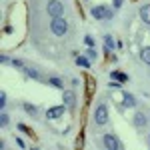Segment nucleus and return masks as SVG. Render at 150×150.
Returning <instances> with one entry per match:
<instances>
[{"instance_id": "20", "label": "nucleus", "mask_w": 150, "mask_h": 150, "mask_svg": "<svg viewBox=\"0 0 150 150\" xmlns=\"http://www.w3.org/2000/svg\"><path fill=\"white\" fill-rule=\"evenodd\" d=\"M86 56L90 58V60H96V58H98V52H96V50H94V46H88V50H86Z\"/></svg>"}, {"instance_id": "15", "label": "nucleus", "mask_w": 150, "mask_h": 150, "mask_svg": "<svg viewBox=\"0 0 150 150\" xmlns=\"http://www.w3.org/2000/svg\"><path fill=\"white\" fill-rule=\"evenodd\" d=\"M46 82L52 86V88H58V90H62V88H64V80H62V78H58V76H50V78H46Z\"/></svg>"}, {"instance_id": "8", "label": "nucleus", "mask_w": 150, "mask_h": 150, "mask_svg": "<svg viewBox=\"0 0 150 150\" xmlns=\"http://www.w3.org/2000/svg\"><path fill=\"white\" fill-rule=\"evenodd\" d=\"M22 72L26 74V76H30V78H34V80H38V82H46V80H44V76H42V74H40V72H38L36 68H30V66H24V68H22Z\"/></svg>"}, {"instance_id": "12", "label": "nucleus", "mask_w": 150, "mask_h": 150, "mask_svg": "<svg viewBox=\"0 0 150 150\" xmlns=\"http://www.w3.org/2000/svg\"><path fill=\"white\" fill-rule=\"evenodd\" d=\"M146 124H148V116L144 114V112H136V114H134V126L144 128Z\"/></svg>"}, {"instance_id": "13", "label": "nucleus", "mask_w": 150, "mask_h": 150, "mask_svg": "<svg viewBox=\"0 0 150 150\" xmlns=\"http://www.w3.org/2000/svg\"><path fill=\"white\" fill-rule=\"evenodd\" d=\"M110 78H112V80L122 82V84H126V82H128V74H126V72H120V70H112V72H110Z\"/></svg>"}, {"instance_id": "16", "label": "nucleus", "mask_w": 150, "mask_h": 150, "mask_svg": "<svg viewBox=\"0 0 150 150\" xmlns=\"http://www.w3.org/2000/svg\"><path fill=\"white\" fill-rule=\"evenodd\" d=\"M18 130H20V132H24V134H28V136H30V138L34 140V142H36V140H38V136H36V134H34V130H32V128H30V126H26V124H22V122L18 124Z\"/></svg>"}, {"instance_id": "7", "label": "nucleus", "mask_w": 150, "mask_h": 150, "mask_svg": "<svg viewBox=\"0 0 150 150\" xmlns=\"http://www.w3.org/2000/svg\"><path fill=\"white\" fill-rule=\"evenodd\" d=\"M66 104H58V106H50L46 112H44V116H46L48 120H58V118H62L64 116V112H66Z\"/></svg>"}, {"instance_id": "28", "label": "nucleus", "mask_w": 150, "mask_h": 150, "mask_svg": "<svg viewBox=\"0 0 150 150\" xmlns=\"http://www.w3.org/2000/svg\"><path fill=\"white\" fill-rule=\"evenodd\" d=\"M148 144H150V134H148Z\"/></svg>"}, {"instance_id": "23", "label": "nucleus", "mask_w": 150, "mask_h": 150, "mask_svg": "<svg viewBox=\"0 0 150 150\" xmlns=\"http://www.w3.org/2000/svg\"><path fill=\"white\" fill-rule=\"evenodd\" d=\"M76 148H84V132H80L76 138Z\"/></svg>"}, {"instance_id": "18", "label": "nucleus", "mask_w": 150, "mask_h": 150, "mask_svg": "<svg viewBox=\"0 0 150 150\" xmlns=\"http://www.w3.org/2000/svg\"><path fill=\"white\" fill-rule=\"evenodd\" d=\"M138 56H140V60H142L144 64H148V66H150V46H144L142 50H140Z\"/></svg>"}, {"instance_id": "1", "label": "nucleus", "mask_w": 150, "mask_h": 150, "mask_svg": "<svg viewBox=\"0 0 150 150\" xmlns=\"http://www.w3.org/2000/svg\"><path fill=\"white\" fill-rule=\"evenodd\" d=\"M90 16L94 20H110L114 16V10H110L106 4H96V6H90Z\"/></svg>"}, {"instance_id": "21", "label": "nucleus", "mask_w": 150, "mask_h": 150, "mask_svg": "<svg viewBox=\"0 0 150 150\" xmlns=\"http://www.w3.org/2000/svg\"><path fill=\"white\" fill-rule=\"evenodd\" d=\"M122 86H124V84L118 82V80H110V82H108V88H112V90H120Z\"/></svg>"}, {"instance_id": "27", "label": "nucleus", "mask_w": 150, "mask_h": 150, "mask_svg": "<svg viewBox=\"0 0 150 150\" xmlns=\"http://www.w3.org/2000/svg\"><path fill=\"white\" fill-rule=\"evenodd\" d=\"M16 144H18L20 148H26V144H24V140H22V138H16Z\"/></svg>"}, {"instance_id": "19", "label": "nucleus", "mask_w": 150, "mask_h": 150, "mask_svg": "<svg viewBox=\"0 0 150 150\" xmlns=\"http://www.w3.org/2000/svg\"><path fill=\"white\" fill-rule=\"evenodd\" d=\"M22 108L26 110V112H30V114H38V108H36L34 104H28V102H24V104H22Z\"/></svg>"}, {"instance_id": "26", "label": "nucleus", "mask_w": 150, "mask_h": 150, "mask_svg": "<svg viewBox=\"0 0 150 150\" xmlns=\"http://www.w3.org/2000/svg\"><path fill=\"white\" fill-rule=\"evenodd\" d=\"M122 4H124V0H114V2H112V8L118 10V8H122Z\"/></svg>"}, {"instance_id": "17", "label": "nucleus", "mask_w": 150, "mask_h": 150, "mask_svg": "<svg viewBox=\"0 0 150 150\" xmlns=\"http://www.w3.org/2000/svg\"><path fill=\"white\" fill-rule=\"evenodd\" d=\"M104 48H106V50H110V52H112V50L116 48L114 36H110V34H106V36H104Z\"/></svg>"}, {"instance_id": "3", "label": "nucleus", "mask_w": 150, "mask_h": 150, "mask_svg": "<svg viewBox=\"0 0 150 150\" xmlns=\"http://www.w3.org/2000/svg\"><path fill=\"white\" fill-rule=\"evenodd\" d=\"M94 92H96V78L92 74H84V98H86V102H90Z\"/></svg>"}, {"instance_id": "11", "label": "nucleus", "mask_w": 150, "mask_h": 150, "mask_svg": "<svg viewBox=\"0 0 150 150\" xmlns=\"http://www.w3.org/2000/svg\"><path fill=\"white\" fill-rule=\"evenodd\" d=\"M62 100H64V104H66L68 108H74V104H76V94L72 92V90H64Z\"/></svg>"}, {"instance_id": "2", "label": "nucleus", "mask_w": 150, "mask_h": 150, "mask_svg": "<svg viewBox=\"0 0 150 150\" xmlns=\"http://www.w3.org/2000/svg\"><path fill=\"white\" fill-rule=\"evenodd\" d=\"M50 32L58 38H62V36L68 32V22L64 20V16H58V18H52L50 20Z\"/></svg>"}, {"instance_id": "10", "label": "nucleus", "mask_w": 150, "mask_h": 150, "mask_svg": "<svg viewBox=\"0 0 150 150\" xmlns=\"http://www.w3.org/2000/svg\"><path fill=\"white\" fill-rule=\"evenodd\" d=\"M138 14H140V20L150 26V2H148V4H142V6H140Z\"/></svg>"}, {"instance_id": "6", "label": "nucleus", "mask_w": 150, "mask_h": 150, "mask_svg": "<svg viewBox=\"0 0 150 150\" xmlns=\"http://www.w3.org/2000/svg\"><path fill=\"white\" fill-rule=\"evenodd\" d=\"M102 144H104V148H108V150H122V142L116 138L114 134H102Z\"/></svg>"}, {"instance_id": "14", "label": "nucleus", "mask_w": 150, "mask_h": 150, "mask_svg": "<svg viewBox=\"0 0 150 150\" xmlns=\"http://www.w3.org/2000/svg\"><path fill=\"white\" fill-rule=\"evenodd\" d=\"M74 60H76V64H78V66H82V68H90V66H92V60H90L88 56L78 54V56H74Z\"/></svg>"}, {"instance_id": "22", "label": "nucleus", "mask_w": 150, "mask_h": 150, "mask_svg": "<svg viewBox=\"0 0 150 150\" xmlns=\"http://www.w3.org/2000/svg\"><path fill=\"white\" fill-rule=\"evenodd\" d=\"M0 122H2V126H8V124H10V116L6 114V112H2V116H0Z\"/></svg>"}, {"instance_id": "9", "label": "nucleus", "mask_w": 150, "mask_h": 150, "mask_svg": "<svg viewBox=\"0 0 150 150\" xmlns=\"http://www.w3.org/2000/svg\"><path fill=\"white\" fill-rule=\"evenodd\" d=\"M122 104L124 108H136V96L130 92H122Z\"/></svg>"}, {"instance_id": "24", "label": "nucleus", "mask_w": 150, "mask_h": 150, "mask_svg": "<svg viewBox=\"0 0 150 150\" xmlns=\"http://www.w3.org/2000/svg\"><path fill=\"white\" fill-rule=\"evenodd\" d=\"M84 44H86V46H94V44H96V40H94L90 34H86V36H84Z\"/></svg>"}, {"instance_id": "25", "label": "nucleus", "mask_w": 150, "mask_h": 150, "mask_svg": "<svg viewBox=\"0 0 150 150\" xmlns=\"http://www.w3.org/2000/svg\"><path fill=\"white\" fill-rule=\"evenodd\" d=\"M6 102H8V96H6V92H2V94H0V106L4 108V106H6Z\"/></svg>"}, {"instance_id": "29", "label": "nucleus", "mask_w": 150, "mask_h": 150, "mask_svg": "<svg viewBox=\"0 0 150 150\" xmlns=\"http://www.w3.org/2000/svg\"><path fill=\"white\" fill-rule=\"evenodd\" d=\"M132 2H136V0H132Z\"/></svg>"}, {"instance_id": "4", "label": "nucleus", "mask_w": 150, "mask_h": 150, "mask_svg": "<svg viewBox=\"0 0 150 150\" xmlns=\"http://www.w3.org/2000/svg\"><path fill=\"white\" fill-rule=\"evenodd\" d=\"M94 122H96L98 126H104V124L108 122V106L104 102H100L94 108Z\"/></svg>"}, {"instance_id": "5", "label": "nucleus", "mask_w": 150, "mask_h": 150, "mask_svg": "<svg viewBox=\"0 0 150 150\" xmlns=\"http://www.w3.org/2000/svg\"><path fill=\"white\" fill-rule=\"evenodd\" d=\"M46 12L50 18H58V16H64V4L62 0H50L46 4Z\"/></svg>"}]
</instances>
